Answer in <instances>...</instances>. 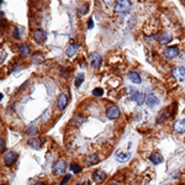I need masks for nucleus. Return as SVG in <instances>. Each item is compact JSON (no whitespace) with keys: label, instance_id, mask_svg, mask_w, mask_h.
Wrapping results in <instances>:
<instances>
[{"label":"nucleus","instance_id":"1","mask_svg":"<svg viewBox=\"0 0 185 185\" xmlns=\"http://www.w3.org/2000/svg\"><path fill=\"white\" fill-rule=\"evenodd\" d=\"M65 169H67V163H65L64 159H58V160L55 162L53 165H52V172H53V174H56V175H62V174H64Z\"/></svg>","mask_w":185,"mask_h":185},{"label":"nucleus","instance_id":"2","mask_svg":"<svg viewBox=\"0 0 185 185\" xmlns=\"http://www.w3.org/2000/svg\"><path fill=\"white\" fill-rule=\"evenodd\" d=\"M131 9V2L128 0H120L117 1V4L115 5V11L117 14H122V12H127Z\"/></svg>","mask_w":185,"mask_h":185},{"label":"nucleus","instance_id":"3","mask_svg":"<svg viewBox=\"0 0 185 185\" xmlns=\"http://www.w3.org/2000/svg\"><path fill=\"white\" fill-rule=\"evenodd\" d=\"M172 74H173V77H174L178 82H184L185 80V67H180V65L174 67V68L172 69Z\"/></svg>","mask_w":185,"mask_h":185},{"label":"nucleus","instance_id":"4","mask_svg":"<svg viewBox=\"0 0 185 185\" xmlns=\"http://www.w3.org/2000/svg\"><path fill=\"white\" fill-rule=\"evenodd\" d=\"M89 61H90V65L94 69H99L101 63H102V57L97 53V52H93L89 57Z\"/></svg>","mask_w":185,"mask_h":185},{"label":"nucleus","instance_id":"5","mask_svg":"<svg viewBox=\"0 0 185 185\" xmlns=\"http://www.w3.org/2000/svg\"><path fill=\"white\" fill-rule=\"evenodd\" d=\"M120 115H121L120 109H119L117 106H115V105L110 106V107L106 110V117H107L109 120H117V119L120 117Z\"/></svg>","mask_w":185,"mask_h":185},{"label":"nucleus","instance_id":"6","mask_svg":"<svg viewBox=\"0 0 185 185\" xmlns=\"http://www.w3.org/2000/svg\"><path fill=\"white\" fill-rule=\"evenodd\" d=\"M16 159H17V153H15V152H7V153L4 155L2 162H4V164L6 167H11L12 164H15Z\"/></svg>","mask_w":185,"mask_h":185},{"label":"nucleus","instance_id":"7","mask_svg":"<svg viewBox=\"0 0 185 185\" xmlns=\"http://www.w3.org/2000/svg\"><path fill=\"white\" fill-rule=\"evenodd\" d=\"M179 55V48L177 46H170L164 50V57L168 59H173Z\"/></svg>","mask_w":185,"mask_h":185},{"label":"nucleus","instance_id":"8","mask_svg":"<svg viewBox=\"0 0 185 185\" xmlns=\"http://www.w3.org/2000/svg\"><path fill=\"white\" fill-rule=\"evenodd\" d=\"M33 40L37 42V43H43V42H46V40H47V32L43 30H36L33 31Z\"/></svg>","mask_w":185,"mask_h":185},{"label":"nucleus","instance_id":"9","mask_svg":"<svg viewBox=\"0 0 185 185\" xmlns=\"http://www.w3.org/2000/svg\"><path fill=\"white\" fill-rule=\"evenodd\" d=\"M146 96L147 95L141 92H133L131 95V100L135 101L137 105H143V102H146Z\"/></svg>","mask_w":185,"mask_h":185},{"label":"nucleus","instance_id":"10","mask_svg":"<svg viewBox=\"0 0 185 185\" xmlns=\"http://www.w3.org/2000/svg\"><path fill=\"white\" fill-rule=\"evenodd\" d=\"M105 178H106V173H105L104 170H101V169H96V170L93 173V180H94L95 183H97V184L102 183V182L105 180Z\"/></svg>","mask_w":185,"mask_h":185},{"label":"nucleus","instance_id":"11","mask_svg":"<svg viewBox=\"0 0 185 185\" xmlns=\"http://www.w3.org/2000/svg\"><path fill=\"white\" fill-rule=\"evenodd\" d=\"M173 130L175 133H185V119H179L173 125Z\"/></svg>","mask_w":185,"mask_h":185},{"label":"nucleus","instance_id":"12","mask_svg":"<svg viewBox=\"0 0 185 185\" xmlns=\"http://www.w3.org/2000/svg\"><path fill=\"white\" fill-rule=\"evenodd\" d=\"M115 157H116V160H117V162H120V163H126V162H128V160L131 159L132 153H131V152H122V151H119V152H116Z\"/></svg>","mask_w":185,"mask_h":185},{"label":"nucleus","instance_id":"13","mask_svg":"<svg viewBox=\"0 0 185 185\" xmlns=\"http://www.w3.org/2000/svg\"><path fill=\"white\" fill-rule=\"evenodd\" d=\"M159 104V99L154 95L153 93H149L147 96H146V105L148 106V107H154V106H157Z\"/></svg>","mask_w":185,"mask_h":185},{"label":"nucleus","instance_id":"14","mask_svg":"<svg viewBox=\"0 0 185 185\" xmlns=\"http://www.w3.org/2000/svg\"><path fill=\"white\" fill-rule=\"evenodd\" d=\"M78 48H79V47H78L77 43H72V45H69V46L67 47V50H65V56L69 57V58L75 57L77 53H78Z\"/></svg>","mask_w":185,"mask_h":185},{"label":"nucleus","instance_id":"15","mask_svg":"<svg viewBox=\"0 0 185 185\" xmlns=\"http://www.w3.org/2000/svg\"><path fill=\"white\" fill-rule=\"evenodd\" d=\"M67 104H68V95L65 93H62L61 95L58 96V99H57V106H58L59 110H64Z\"/></svg>","mask_w":185,"mask_h":185},{"label":"nucleus","instance_id":"16","mask_svg":"<svg viewBox=\"0 0 185 185\" xmlns=\"http://www.w3.org/2000/svg\"><path fill=\"white\" fill-rule=\"evenodd\" d=\"M149 160H151V163H153L154 165H158V164H160L163 162V155L159 152H153L149 155Z\"/></svg>","mask_w":185,"mask_h":185},{"label":"nucleus","instance_id":"17","mask_svg":"<svg viewBox=\"0 0 185 185\" xmlns=\"http://www.w3.org/2000/svg\"><path fill=\"white\" fill-rule=\"evenodd\" d=\"M30 52H31L30 46H29L27 43L20 45V47H19V53H20V56H21L22 58H26V57L30 55Z\"/></svg>","mask_w":185,"mask_h":185},{"label":"nucleus","instance_id":"18","mask_svg":"<svg viewBox=\"0 0 185 185\" xmlns=\"http://www.w3.org/2000/svg\"><path fill=\"white\" fill-rule=\"evenodd\" d=\"M127 77H128V79L132 82V83H135V84H141V82H142V79H141V75L137 73V72H130L128 74H127Z\"/></svg>","mask_w":185,"mask_h":185},{"label":"nucleus","instance_id":"19","mask_svg":"<svg viewBox=\"0 0 185 185\" xmlns=\"http://www.w3.org/2000/svg\"><path fill=\"white\" fill-rule=\"evenodd\" d=\"M29 146H30L31 148H33V149H40L41 148V141H40V138H37V137H32L29 140Z\"/></svg>","mask_w":185,"mask_h":185},{"label":"nucleus","instance_id":"20","mask_svg":"<svg viewBox=\"0 0 185 185\" xmlns=\"http://www.w3.org/2000/svg\"><path fill=\"white\" fill-rule=\"evenodd\" d=\"M85 162H87V164L88 165H94V164H96V163H99V157H97V154H89L87 158H85Z\"/></svg>","mask_w":185,"mask_h":185},{"label":"nucleus","instance_id":"21","mask_svg":"<svg viewBox=\"0 0 185 185\" xmlns=\"http://www.w3.org/2000/svg\"><path fill=\"white\" fill-rule=\"evenodd\" d=\"M31 59H32V63H33V64H41V63L45 62V56H43L42 53H35Z\"/></svg>","mask_w":185,"mask_h":185},{"label":"nucleus","instance_id":"22","mask_svg":"<svg viewBox=\"0 0 185 185\" xmlns=\"http://www.w3.org/2000/svg\"><path fill=\"white\" fill-rule=\"evenodd\" d=\"M84 79H85V74H84L83 72H82V73H78L77 77H75V80H74L75 88H79V87L82 85V83L84 82Z\"/></svg>","mask_w":185,"mask_h":185},{"label":"nucleus","instance_id":"23","mask_svg":"<svg viewBox=\"0 0 185 185\" xmlns=\"http://www.w3.org/2000/svg\"><path fill=\"white\" fill-rule=\"evenodd\" d=\"M170 41H172V35L168 33V32H164V33L160 36V38H159V42H160L162 45H167V43H169Z\"/></svg>","mask_w":185,"mask_h":185},{"label":"nucleus","instance_id":"24","mask_svg":"<svg viewBox=\"0 0 185 185\" xmlns=\"http://www.w3.org/2000/svg\"><path fill=\"white\" fill-rule=\"evenodd\" d=\"M168 117H169V112H168V110H163L160 114H159V116H158V122H165L167 120H168Z\"/></svg>","mask_w":185,"mask_h":185},{"label":"nucleus","instance_id":"25","mask_svg":"<svg viewBox=\"0 0 185 185\" xmlns=\"http://www.w3.org/2000/svg\"><path fill=\"white\" fill-rule=\"evenodd\" d=\"M69 169H70L74 174H79V173L82 172V167H79V165H78V164H75V163H70Z\"/></svg>","mask_w":185,"mask_h":185},{"label":"nucleus","instance_id":"26","mask_svg":"<svg viewBox=\"0 0 185 185\" xmlns=\"http://www.w3.org/2000/svg\"><path fill=\"white\" fill-rule=\"evenodd\" d=\"M93 95L96 96V97H100V96L104 95V90H102L101 88H95V89L93 90Z\"/></svg>","mask_w":185,"mask_h":185},{"label":"nucleus","instance_id":"27","mask_svg":"<svg viewBox=\"0 0 185 185\" xmlns=\"http://www.w3.org/2000/svg\"><path fill=\"white\" fill-rule=\"evenodd\" d=\"M22 33H24V29H15V30H14V37L21 38Z\"/></svg>","mask_w":185,"mask_h":185},{"label":"nucleus","instance_id":"28","mask_svg":"<svg viewBox=\"0 0 185 185\" xmlns=\"http://www.w3.org/2000/svg\"><path fill=\"white\" fill-rule=\"evenodd\" d=\"M26 133H27V135H30V136H33V135H36V133H37V128H36L35 126H30V127H29V130L26 131Z\"/></svg>","mask_w":185,"mask_h":185},{"label":"nucleus","instance_id":"29","mask_svg":"<svg viewBox=\"0 0 185 185\" xmlns=\"http://www.w3.org/2000/svg\"><path fill=\"white\" fill-rule=\"evenodd\" d=\"M70 179H72V175H70V174H67V175L64 177V179H63V180H62L61 183H59V185H64V184H67V183H68V182H69Z\"/></svg>","mask_w":185,"mask_h":185},{"label":"nucleus","instance_id":"30","mask_svg":"<svg viewBox=\"0 0 185 185\" xmlns=\"http://www.w3.org/2000/svg\"><path fill=\"white\" fill-rule=\"evenodd\" d=\"M4 151H5V141L4 138H0V152L4 153Z\"/></svg>","mask_w":185,"mask_h":185},{"label":"nucleus","instance_id":"31","mask_svg":"<svg viewBox=\"0 0 185 185\" xmlns=\"http://www.w3.org/2000/svg\"><path fill=\"white\" fill-rule=\"evenodd\" d=\"M94 27V21H93V17L89 20V24H88V29L90 30V29H93Z\"/></svg>","mask_w":185,"mask_h":185},{"label":"nucleus","instance_id":"32","mask_svg":"<svg viewBox=\"0 0 185 185\" xmlns=\"http://www.w3.org/2000/svg\"><path fill=\"white\" fill-rule=\"evenodd\" d=\"M6 58V53L4 51H1V63H4V59Z\"/></svg>","mask_w":185,"mask_h":185},{"label":"nucleus","instance_id":"33","mask_svg":"<svg viewBox=\"0 0 185 185\" xmlns=\"http://www.w3.org/2000/svg\"><path fill=\"white\" fill-rule=\"evenodd\" d=\"M35 185H46V184H45V183H42V182H37Z\"/></svg>","mask_w":185,"mask_h":185},{"label":"nucleus","instance_id":"34","mask_svg":"<svg viewBox=\"0 0 185 185\" xmlns=\"http://www.w3.org/2000/svg\"><path fill=\"white\" fill-rule=\"evenodd\" d=\"M182 59H184V61H185V51L183 52V53H182Z\"/></svg>","mask_w":185,"mask_h":185},{"label":"nucleus","instance_id":"35","mask_svg":"<svg viewBox=\"0 0 185 185\" xmlns=\"http://www.w3.org/2000/svg\"><path fill=\"white\" fill-rule=\"evenodd\" d=\"M109 185H119V184H116V183H110Z\"/></svg>","mask_w":185,"mask_h":185},{"label":"nucleus","instance_id":"36","mask_svg":"<svg viewBox=\"0 0 185 185\" xmlns=\"http://www.w3.org/2000/svg\"><path fill=\"white\" fill-rule=\"evenodd\" d=\"M80 185H88V183H82Z\"/></svg>","mask_w":185,"mask_h":185},{"label":"nucleus","instance_id":"37","mask_svg":"<svg viewBox=\"0 0 185 185\" xmlns=\"http://www.w3.org/2000/svg\"><path fill=\"white\" fill-rule=\"evenodd\" d=\"M1 185H4V184H1Z\"/></svg>","mask_w":185,"mask_h":185}]
</instances>
